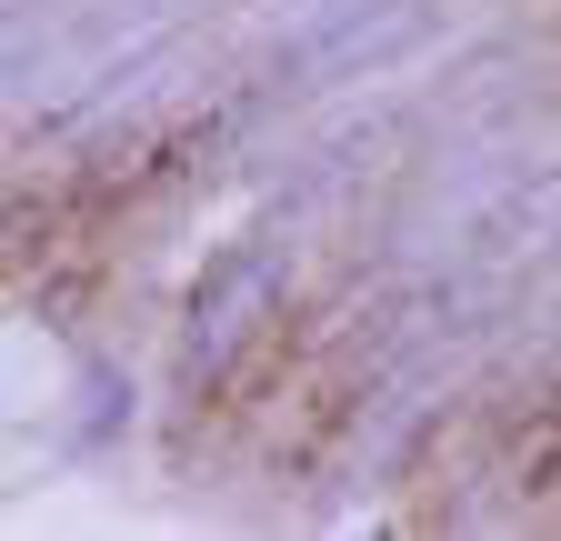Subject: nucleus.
I'll list each match as a JSON object with an SVG mask.
<instances>
[{"label": "nucleus", "instance_id": "f257e3e1", "mask_svg": "<svg viewBox=\"0 0 561 541\" xmlns=\"http://www.w3.org/2000/svg\"><path fill=\"white\" fill-rule=\"evenodd\" d=\"M351 342L331 321H301V311H271L251 331V352H231V371L210 381V422H231L261 461L301 471L341 441L351 422Z\"/></svg>", "mask_w": 561, "mask_h": 541}, {"label": "nucleus", "instance_id": "f03ea898", "mask_svg": "<svg viewBox=\"0 0 561 541\" xmlns=\"http://www.w3.org/2000/svg\"><path fill=\"white\" fill-rule=\"evenodd\" d=\"M481 482H502V492H561V381L551 391H512L502 401V422L481 431Z\"/></svg>", "mask_w": 561, "mask_h": 541}]
</instances>
